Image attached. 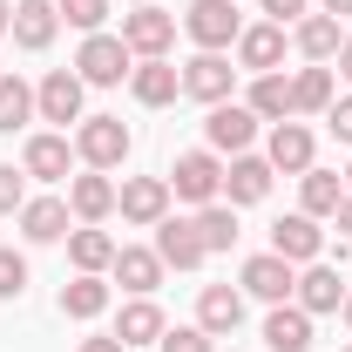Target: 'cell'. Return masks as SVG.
I'll use <instances>...</instances> for the list:
<instances>
[{
  "label": "cell",
  "instance_id": "d4e9b609",
  "mask_svg": "<svg viewBox=\"0 0 352 352\" xmlns=\"http://www.w3.org/2000/svg\"><path fill=\"white\" fill-rule=\"evenodd\" d=\"M116 251H122V244H116L102 223H75V230H68V258H75V271H95V278H102V271L116 264Z\"/></svg>",
  "mask_w": 352,
  "mask_h": 352
},
{
  "label": "cell",
  "instance_id": "f546056e",
  "mask_svg": "<svg viewBox=\"0 0 352 352\" xmlns=\"http://www.w3.org/2000/svg\"><path fill=\"white\" fill-rule=\"evenodd\" d=\"M244 109H251L258 122H292V75H278V68H271V75H258Z\"/></svg>",
  "mask_w": 352,
  "mask_h": 352
},
{
  "label": "cell",
  "instance_id": "5bb4252c",
  "mask_svg": "<svg viewBox=\"0 0 352 352\" xmlns=\"http://www.w3.org/2000/svg\"><path fill=\"white\" fill-rule=\"evenodd\" d=\"M54 28H61V7L54 0H14V47H28V54H41L54 41Z\"/></svg>",
  "mask_w": 352,
  "mask_h": 352
},
{
  "label": "cell",
  "instance_id": "4316f807",
  "mask_svg": "<svg viewBox=\"0 0 352 352\" xmlns=\"http://www.w3.org/2000/svg\"><path fill=\"white\" fill-rule=\"evenodd\" d=\"M163 332H170V325H163V305H156V298H129L122 318H116V339H122V346H156Z\"/></svg>",
  "mask_w": 352,
  "mask_h": 352
},
{
  "label": "cell",
  "instance_id": "cb8c5ba5",
  "mask_svg": "<svg viewBox=\"0 0 352 352\" xmlns=\"http://www.w3.org/2000/svg\"><path fill=\"white\" fill-rule=\"evenodd\" d=\"M264 346H271V352H311V311L305 305H271V318H264Z\"/></svg>",
  "mask_w": 352,
  "mask_h": 352
},
{
  "label": "cell",
  "instance_id": "9c48e42d",
  "mask_svg": "<svg viewBox=\"0 0 352 352\" xmlns=\"http://www.w3.org/2000/svg\"><path fill=\"white\" fill-rule=\"evenodd\" d=\"M82 88H88L82 75L54 68V75L34 88V116H41V122H61V129H68V122H82Z\"/></svg>",
  "mask_w": 352,
  "mask_h": 352
},
{
  "label": "cell",
  "instance_id": "7c38bea8",
  "mask_svg": "<svg viewBox=\"0 0 352 352\" xmlns=\"http://www.w3.org/2000/svg\"><path fill=\"white\" fill-rule=\"evenodd\" d=\"M14 217H21V237H28V244H61V237L75 230V223H68L75 210H68L61 197H28Z\"/></svg>",
  "mask_w": 352,
  "mask_h": 352
},
{
  "label": "cell",
  "instance_id": "603a6c76",
  "mask_svg": "<svg viewBox=\"0 0 352 352\" xmlns=\"http://www.w3.org/2000/svg\"><path fill=\"white\" fill-rule=\"evenodd\" d=\"M264 163L285 170V176H305L311 170V129L305 122H271V156Z\"/></svg>",
  "mask_w": 352,
  "mask_h": 352
},
{
  "label": "cell",
  "instance_id": "7a4b0ae2",
  "mask_svg": "<svg viewBox=\"0 0 352 352\" xmlns=\"http://www.w3.org/2000/svg\"><path fill=\"white\" fill-rule=\"evenodd\" d=\"M183 34L204 47V54L237 47V34H244V21H237V0H197V7L183 14Z\"/></svg>",
  "mask_w": 352,
  "mask_h": 352
},
{
  "label": "cell",
  "instance_id": "7bdbcfd3",
  "mask_svg": "<svg viewBox=\"0 0 352 352\" xmlns=\"http://www.w3.org/2000/svg\"><path fill=\"white\" fill-rule=\"evenodd\" d=\"M325 14H332V21H346V14H352V0H325Z\"/></svg>",
  "mask_w": 352,
  "mask_h": 352
},
{
  "label": "cell",
  "instance_id": "d6986e66",
  "mask_svg": "<svg viewBox=\"0 0 352 352\" xmlns=\"http://www.w3.org/2000/svg\"><path fill=\"white\" fill-rule=\"evenodd\" d=\"M197 325H204L210 339L237 332V325H244V292H237V285H204V298H197Z\"/></svg>",
  "mask_w": 352,
  "mask_h": 352
},
{
  "label": "cell",
  "instance_id": "ac0fdd59",
  "mask_svg": "<svg viewBox=\"0 0 352 352\" xmlns=\"http://www.w3.org/2000/svg\"><path fill=\"white\" fill-rule=\"evenodd\" d=\"M271 176L278 170L244 149V156H230V170H223V197H230V204H264V197H271Z\"/></svg>",
  "mask_w": 352,
  "mask_h": 352
},
{
  "label": "cell",
  "instance_id": "4dcf8cb0",
  "mask_svg": "<svg viewBox=\"0 0 352 352\" xmlns=\"http://www.w3.org/2000/svg\"><path fill=\"white\" fill-rule=\"evenodd\" d=\"M190 223H197L204 251H230V244H237V204H204Z\"/></svg>",
  "mask_w": 352,
  "mask_h": 352
},
{
  "label": "cell",
  "instance_id": "1f68e13d",
  "mask_svg": "<svg viewBox=\"0 0 352 352\" xmlns=\"http://www.w3.org/2000/svg\"><path fill=\"white\" fill-rule=\"evenodd\" d=\"M61 311H68V318H102V311H109V285H102L95 271H82L75 285H61Z\"/></svg>",
  "mask_w": 352,
  "mask_h": 352
},
{
  "label": "cell",
  "instance_id": "c3c4849f",
  "mask_svg": "<svg viewBox=\"0 0 352 352\" xmlns=\"http://www.w3.org/2000/svg\"><path fill=\"white\" fill-rule=\"evenodd\" d=\"M0 75H7V68H0Z\"/></svg>",
  "mask_w": 352,
  "mask_h": 352
},
{
  "label": "cell",
  "instance_id": "74e56055",
  "mask_svg": "<svg viewBox=\"0 0 352 352\" xmlns=\"http://www.w3.org/2000/svg\"><path fill=\"white\" fill-rule=\"evenodd\" d=\"M325 122H332V135H339V142H352V95H346V102H332V109H325Z\"/></svg>",
  "mask_w": 352,
  "mask_h": 352
},
{
  "label": "cell",
  "instance_id": "52a82bcc",
  "mask_svg": "<svg viewBox=\"0 0 352 352\" xmlns=\"http://www.w3.org/2000/svg\"><path fill=\"white\" fill-rule=\"evenodd\" d=\"M292 285H298V264H285L278 251L244 258V292H251V298H264V305H292Z\"/></svg>",
  "mask_w": 352,
  "mask_h": 352
},
{
  "label": "cell",
  "instance_id": "8992f818",
  "mask_svg": "<svg viewBox=\"0 0 352 352\" xmlns=\"http://www.w3.org/2000/svg\"><path fill=\"white\" fill-rule=\"evenodd\" d=\"M116 210L129 223H156L170 217V176H122V190H116Z\"/></svg>",
  "mask_w": 352,
  "mask_h": 352
},
{
  "label": "cell",
  "instance_id": "681fc988",
  "mask_svg": "<svg viewBox=\"0 0 352 352\" xmlns=\"http://www.w3.org/2000/svg\"><path fill=\"white\" fill-rule=\"evenodd\" d=\"M346 352H352V346H346Z\"/></svg>",
  "mask_w": 352,
  "mask_h": 352
},
{
  "label": "cell",
  "instance_id": "9a60e30c",
  "mask_svg": "<svg viewBox=\"0 0 352 352\" xmlns=\"http://www.w3.org/2000/svg\"><path fill=\"white\" fill-rule=\"evenodd\" d=\"M129 88H135L142 109H170L176 95H183V68H170L163 54H156V61H135V68H129Z\"/></svg>",
  "mask_w": 352,
  "mask_h": 352
},
{
  "label": "cell",
  "instance_id": "2e32d148",
  "mask_svg": "<svg viewBox=\"0 0 352 352\" xmlns=\"http://www.w3.org/2000/svg\"><path fill=\"white\" fill-rule=\"evenodd\" d=\"M68 210H75V223L116 217V183H109V170H82L75 176V183H68Z\"/></svg>",
  "mask_w": 352,
  "mask_h": 352
},
{
  "label": "cell",
  "instance_id": "d590c367",
  "mask_svg": "<svg viewBox=\"0 0 352 352\" xmlns=\"http://www.w3.org/2000/svg\"><path fill=\"white\" fill-rule=\"evenodd\" d=\"M28 170H14V163H0V217H14L21 204H28V183H21Z\"/></svg>",
  "mask_w": 352,
  "mask_h": 352
},
{
  "label": "cell",
  "instance_id": "7402d4cb",
  "mask_svg": "<svg viewBox=\"0 0 352 352\" xmlns=\"http://www.w3.org/2000/svg\"><path fill=\"white\" fill-rule=\"evenodd\" d=\"M237 61H244L251 75H271V68L285 61V28H278V21H258V28H244V34H237Z\"/></svg>",
  "mask_w": 352,
  "mask_h": 352
},
{
  "label": "cell",
  "instance_id": "7dc6e473",
  "mask_svg": "<svg viewBox=\"0 0 352 352\" xmlns=\"http://www.w3.org/2000/svg\"><path fill=\"white\" fill-rule=\"evenodd\" d=\"M135 7H149V0H135Z\"/></svg>",
  "mask_w": 352,
  "mask_h": 352
},
{
  "label": "cell",
  "instance_id": "8d00e7d4",
  "mask_svg": "<svg viewBox=\"0 0 352 352\" xmlns=\"http://www.w3.org/2000/svg\"><path fill=\"white\" fill-rule=\"evenodd\" d=\"M21 285H28V258L21 251H0V298H21Z\"/></svg>",
  "mask_w": 352,
  "mask_h": 352
},
{
  "label": "cell",
  "instance_id": "ba28073f",
  "mask_svg": "<svg viewBox=\"0 0 352 352\" xmlns=\"http://www.w3.org/2000/svg\"><path fill=\"white\" fill-rule=\"evenodd\" d=\"M271 251L285 264H318V251H325V230H318V217H305V210H292V217L271 223Z\"/></svg>",
  "mask_w": 352,
  "mask_h": 352
},
{
  "label": "cell",
  "instance_id": "b9f144b4",
  "mask_svg": "<svg viewBox=\"0 0 352 352\" xmlns=\"http://www.w3.org/2000/svg\"><path fill=\"white\" fill-rule=\"evenodd\" d=\"M339 237H352V197L339 204Z\"/></svg>",
  "mask_w": 352,
  "mask_h": 352
},
{
  "label": "cell",
  "instance_id": "60d3db41",
  "mask_svg": "<svg viewBox=\"0 0 352 352\" xmlns=\"http://www.w3.org/2000/svg\"><path fill=\"white\" fill-rule=\"evenodd\" d=\"M332 61H339V75L352 82V41H339V54H332Z\"/></svg>",
  "mask_w": 352,
  "mask_h": 352
},
{
  "label": "cell",
  "instance_id": "8fae6325",
  "mask_svg": "<svg viewBox=\"0 0 352 352\" xmlns=\"http://www.w3.org/2000/svg\"><path fill=\"white\" fill-rule=\"evenodd\" d=\"M204 135H210V149H223V156H244L251 135H258V116H251L244 102H217V109L204 116Z\"/></svg>",
  "mask_w": 352,
  "mask_h": 352
},
{
  "label": "cell",
  "instance_id": "e575fe53",
  "mask_svg": "<svg viewBox=\"0 0 352 352\" xmlns=\"http://www.w3.org/2000/svg\"><path fill=\"white\" fill-rule=\"evenodd\" d=\"M210 346H217V339H210L204 325H176V332L156 339V352H210Z\"/></svg>",
  "mask_w": 352,
  "mask_h": 352
},
{
  "label": "cell",
  "instance_id": "d6a6232c",
  "mask_svg": "<svg viewBox=\"0 0 352 352\" xmlns=\"http://www.w3.org/2000/svg\"><path fill=\"white\" fill-rule=\"evenodd\" d=\"M28 122H34V88L21 75H0V135L28 129Z\"/></svg>",
  "mask_w": 352,
  "mask_h": 352
},
{
  "label": "cell",
  "instance_id": "83f0119b",
  "mask_svg": "<svg viewBox=\"0 0 352 352\" xmlns=\"http://www.w3.org/2000/svg\"><path fill=\"white\" fill-rule=\"evenodd\" d=\"M292 41H298L305 61H332L346 34H339V21H332V14H305V21H292Z\"/></svg>",
  "mask_w": 352,
  "mask_h": 352
},
{
  "label": "cell",
  "instance_id": "f35d334b",
  "mask_svg": "<svg viewBox=\"0 0 352 352\" xmlns=\"http://www.w3.org/2000/svg\"><path fill=\"white\" fill-rule=\"evenodd\" d=\"M258 7L278 21V28H285V21H305V0H258Z\"/></svg>",
  "mask_w": 352,
  "mask_h": 352
},
{
  "label": "cell",
  "instance_id": "ab89813d",
  "mask_svg": "<svg viewBox=\"0 0 352 352\" xmlns=\"http://www.w3.org/2000/svg\"><path fill=\"white\" fill-rule=\"evenodd\" d=\"M75 352H129V346H122L116 332H102V339H82V346H75Z\"/></svg>",
  "mask_w": 352,
  "mask_h": 352
},
{
  "label": "cell",
  "instance_id": "e0dca14e",
  "mask_svg": "<svg viewBox=\"0 0 352 352\" xmlns=\"http://www.w3.org/2000/svg\"><path fill=\"white\" fill-rule=\"evenodd\" d=\"M109 271H116V285H122V292H135V298H149V292L163 285V271H170V264L156 258V251H142V244H122Z\"/></svg>",
  "mask_w": 352,
  "mask_h": 352
},
{
  "label": "cell",
  "instance_id": "277c9868",
  "mask_svg": "<svg viewBox=\"0 0 352 352\" xmlns=\"http://www.w3.org/2000/svg\"><path fill=\"white\" fill-rule=\"evenodd\" d=\"M75 156H82L88 170H116V163L129 156V129H122V116H82V129H75Z\"/></svg>",
  "mask_w": 352,
  "mask_h": 352
},
{
  "label": "cell",
  "instance_id": "3957f363",
  "mask_svg": "<svg viewBox=\"0 0 352 352\" xmlns=\"http://www.w3.org/2000/svg\"><path fill=\"white\" fill-rule=\"evenodd\" d=\"M129 68H135V54H129V41H122V34H88L82 54H75V75H82L88 88H116Z\"/></svg>",
  "mask_w": 352,
  "mask_h": 352
},
{
  "label": "cell",
  "instance_id": "30bf717a",
  "mask_svg": "<svg viewBox=\"0 0 352 352\" xmlns=\"http://www.w3.org/2000/svg\"><path fill=\"white\" fill-rule=\"evenodd\" d=\"M230 88H237V68L223 61V54H197V61H183V95L190 102H230Z\"/></svg>",
  "mask_w": 352,
  "mask_h": 352
},
{
  "label": "cell",
  "instance_id": "ffe728a7",
  "mask_svg": "<svg viewBox=\"0 0 352 352\" xmlns=\"http://www.w3.org/2000/svg\"><path fill=\"white\" fill-rule=\"evenodd\" d=\"M68 163H75V149H68V135H54V129L28 135V149H21V170L41 176V183H61V176H68Z\"/></svg>",
  "mask_w": 352,
  "mask_h": 352
},
{
  "label": "cell",
  "instance_id": "6da1fadb",
  "mask_svg": "<svg viewBox=\"0 0 352 352\" xmlns=\"http://www.w3.org/2000/svg\"><path fill=\"white\" fill-rule=\"evenodd\" d=\"M170 197H183V204H217L223 197V163H217V149H183L176 156V170H170Z\"/></svg>",
  "mask_w": 352,
  "mask_h": 352
},
{
  "label": "cell",
  "instance_id": "f1b7e54d",
  "mask_svg": "<svg viewBox=\"0 0 352 352\" xmlns=\"http://www.w3.org/2000/svg\"><path fill=\"white\" fill-rule=\"evenodd\" d=\"M325 109H332V68L311 61L292 75V116H325Z\"/></svg>",
  "mask_w": 352,
  "mask_h": 352
},
{
  "label": "cell",
  "instance_id": "ee69618b",
  "mask_svg": "<svg viewBox=\"0 0 352 352\" xmlns=\"http://www.w3.org/2000/svg\"><path fill=\"white\" fill-rule=\"evenodd\" d=\"M7 28H14V7H7V0H0V34H7Z\"/></svg>",
  "mask_w": 352,
  "mask_h": 352
},
{
  "label": "cell",
  "instance_id": "bcb514c9",
  "mask_svg": "<svg viewBox=\"0 0 352 352\" xmlns=\"http://www.w3.org/2000/svg\"><path fill=\"white\" fill-rule=\"evenodd\" d=\"M346 197H352V163H346Z\"/></svg>",
  "mask_w": 352,
  "mask_h": 352
},
{
  "label": "cell",
  "instance_id": "f6af8a7d",
  "mask_svg": "<svg viewBox=\"0 0 352 352\" xmlns=\"http://www.w3.org/2000/svg\"><path fill=\"white\" fill-rule=\"evenodd\" d=\"M339 318H346V325H352V292H346V305H339Z\"/></svg>",
  "mask_w": 352,
  "mask_h": 352
},
{
  "label": "cell",
  "instance_id": "44dd1931",
  "mask_svg": "<svg viewBox=\"0 0 352 352\" xmlns=\"http://www.w3.org/2000/svg\"><path fill=\"white\" fill-rule=\"evenodd\" d=\"M292 298L318 318V311H339V305H346V285H339V271H332V264H305V271H298V285H292Z\"/></svg>",
  "mask_w": 352,
  "mask_h": 352
},
{
  "label": "cell",
  "instance_id": "4fadbf2b",
  "mask_svg": "<svg viewBox=\"0 0 352 352\" xmlns=\"http://www.w3.org/2000/svg\"><path fill=\"white\" fill-rule=\"evenodd\" d=\"M156 258L170 264V271H197L210 251H204V237H197L190 217H163V223H156Z\"/></svg>",
  "mask_w": 352,
  "mask_h": 352
},
{
  "label": "cell",
  "instance_id": "484cf974",
  "mask_svg": "<svg viewBox=\"0 0 352 352\" xmlns=\"http://www.w3.org/2000/svg\"><path fill=\"white\" fill-rule=\"evenodd\" d=\"M298 204H305V217H339V204H346V176H332V170L311 163V170L298 176Z\"/></svg>",
  "mask_w": 352,
  "mask_h": 352
},
{
  "label": "cell",
  "instance_id": "836d02e7",
  "mask_svg": "<svg viewBox=\"0 0 352 352\" xmlns=\"http://www.w3.org/2000/svg\"><path fill=\"white\" fill-rule=\"evenodd\" d=\"M54 7H61V21L82 28V34H102V21H109V0H54Z\"/></svg>",
  "mask_w": 352,
  "mask_h": 352
},
{
  "label": "cell",
  "instance_id": "5b68a950",
  "mask_svg": "<svg viewBox=\"0 0 352 352\" xmlns=\"http://www.w3.org/2000/svg\"><path fill=\"white\" fill-rule=\"evenodd\" d=\"M122 41H129L135 61L170 54V41H176V14H163L156 0H149V7H135V14H122Z\"/></svg>",
  "mask_w": 352,
  "mask_h": 352
}]
</instances>
